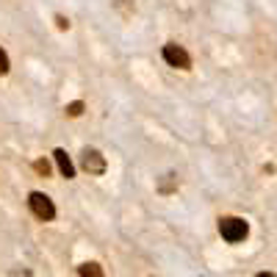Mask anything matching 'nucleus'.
Instances as JSON below:
<instances>
[{
  "label": "nucleus",
  "instance_id": "f257e3e1",
  "mask_svg": "<svg viewBox=\"0 0 277 277\" xmlns=\"http://www.w3.org/2000/svg\"><path fill=\"white\" fill-rule=\"evenodd\" d=\"M219 236H222L228 244H238L250 236V224L247 219L241 216H222L219 219Z\"/></svg>",
  "mask_w": 277,
  "mask_h": 277
},
{
  "label": "nucleus",
  "instance_id": "f03ea898",
  "mask_svg": "<svg viewBox=\"0 0 277 277\" xmlns=\"http://www.w3.org/2000/svg\"><path fill=\"white\" fill-rule=\"evenodd\" d=\"M28 205H30V211H34V216L42 219V222L56 219V205L44 192H30L28 194Z\"/></svg>",
  "mask_w": 277,
  "mask_h": 277
},
{
  "label": "nucleus",
  "instance_id": "7ed1b4c3",
  "mask_svg": "<svg viewBox=\"0 0 277 277\" xmlns=\"http://www.w3.org/2000/svg\"><path fill=\"white\" fill-rule=\"evenodd\" d=\"M80 166L89 172V175H102L106 172V156H102L100 150H94V147H86L84 152H80Z\"/></svg>",
  "mask_w": 277,
  "mask_h": 277
},
{
  "label": "nucleus",
  "instance_id": "20e7f679",
  "mask_svg": "<svg viewBox=\"0 0 277 277\" xmlns=\"http://www.w3.org/2000/svg\"><path fill=\"white\" fill-rule=\"evenodd\" d=\"M164 61L169 66H175V70H188L192 66V56L180 48V44H164Z\"/></svg>",
  "mask_w": 277,
  "mask_h": 277
},
{
  "label": "nucleus",
  "instance_id": "39448f33",
  "mask_svg": "<svg viewBox=\"0 0 277 277\" xmlns=\"http://www.w3.org/2000/svg\"><path fill=\"white\" fill-rule=\"evenodd\" d=\"M53 158H56V164H58V172L70 180V178H75V166H72V161H70V156H66V150H56L53 152Z\"/></svg>",
  "mask_w": 277,
  "mask_h": 277
},
{
  "label": "nucleus",
  "instance_id": "423d86ee",
  "mask_svg": "<svg viewBox=\"0 0 277 277\" xmlns=\"http://www.w3.org/2000/svg\"><path fill=\"white\" fill-rule=\"evenodd\" d=\"M78 274H80V277H106V272H102L100 264H94V260H86V264L78 266Z\"/></svg>",
  "mask_w": 277,
  "mask_h": 277
},
{
  "label": "nucleus",
  "instance_id": "0eeeda50",
  "mask_svg": "<svg viewBox=\"0 0 277 277\" xmlns=\"http://www.w3.org/2000/svg\"><path fill=\"white\" fill-rule=\"evenodd\" d=\"M178 183H180V180H178V175H164V180L158 183V188H161L164 194H169L172 188H178Z\"/></svg>",
  "mask_w": 277,
  "mask_h": 277
},
{
  "label": "nucleus",
  "instance_id": "6e6552de",
  "mask_svg": "<svg viewBox=\"0 0 277 277\" xmlns=\"http://www.w3.org/2000/svg\"><path fill=\"white\" fill-rule=\"evenodd\" d=\"M84 108H86L84 102H80V100H75V102H66L64 114H66V116H80V114H84Z\"/></svg>",
  "mask_w": 277,
  "mask_h": 277
},
{
  "label": "nucleus",
  "instance_id": "1a4fd4ad",
  "mask_svg": "<svg viewBox=\"0 0 277 277\" xmlns=\"http://www.w3.org/2000/svg\"><path fill=\"white\" fill-rule=\"evenodd\" d=\"M34 169H36V172H39V175H42V178H48V175H50V164L44 161V158H39V161H34Z\"/></svg>",
  "mask_w": 277,
  "mask_h": 277
},
{
  "label": "nucleus",
  "instance_id": "9d476101",
  "mask_svg": "<svg viewBox=\"0 0 277 277\" xmlns=\"http://www.w3.org/2000/svg\"><path fill=\"white\" fill-rule=\"evenodd\" d=\"M8 72V56H6V50L0 48V75H6Z\"/></svg>",
  "mask_w": 277,
  "mask_h": 277
},
{
  "label": "nucleus",
  "instance_id": "9b49d317",
  "mask_svg": "<svg viewBox=\"0 0 277 277\" xmlns=\"http://www.w3.org/2000/svg\"><path fill=\"white\" fill-rule=\"evenodd\" d=\"M56 25H58V30H66L70 28V20H66L64 14H56Z\"/></svg>",
  "mask_w": 277,
  "mask_h": 277
},
{
  "label": "nucleus",
  "instance_id": "f8f14e48",
  "mask_svg": "<svg viewBox=\"0 0 277 277\" xmlns=\"http://www.w3.org/2000/svg\"><path fill=\"white\" fill-rule=\"evenodd\" d=\"M12 277H34V274H30L28 269H14V272H12Z\"/></svg>",
  "mask_w": 277,
  "mask_h": 277
},
{
  "label": "nucleus",
  "instance_id": "ddd939ff",
  "mask_svg": "<svg viewBox=\"0 0 277 277\" xmlns=\"http://www.w3.org/2000/svg\"><path fill=\"white\" fill-rule=\"evenodd\" d=\"M255 277H277V274H272V272H258Z\"/></svg>",
  "mask_w": 277,
  "mask_h": 277
}]
</instances>
